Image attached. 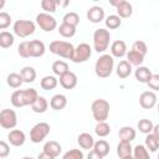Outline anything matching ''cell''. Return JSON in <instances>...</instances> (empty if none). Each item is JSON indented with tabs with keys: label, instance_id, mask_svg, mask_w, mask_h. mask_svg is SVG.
<instances>
[{
	"label": "cell",
	"instance_id": "1",
	"mask_svg": "<svg viewBox=\"0 0 159 159\" xmlns=\"http://www.w3.org/2000/svg\"><path fill=\"white\" fill-rule=\"evenodd\" d=\"M39 94L35 88H26V89H16L12 92L10 101L11 104L16 108H21L25 106H31L36 99Z\"/></svg>",
	"mask_w": 159,
	"mask_h": 159
},
{
	"label": "cell",
	"instance_id": "2",
	"mask_svg": "<svg viewBox=\"0 0 159 159\" xmlns=\"http://www.w3.org/2000/svg\"><path fill=\"white\" fill-rule=\"evenodd\" d=\"M114 67V60L111 55L103 53L99 56V58L96 61L94 65V72L99 78H107L112 75Z\"/></svg>",
	"mask_w": 159,
	"mask_h": 159
},
{
	"label": "cell",
	"instance_id": "3",
	"mask_svg": "<svg viewBox=\"0 0 159 159\" xmlns=\"http://www.w3.org/2000/svg\"><path fill=\"white\" fill-rule=\"evenodd\" d=\"M109 109H111L109 103L106 99H103V98L94 99L93 103H92V106H91L92 116H93V118H94V120L97 123L106 122V119L109 116Z\"/></svg>",
	"mask_w": 159,
	"mask_h": 159
},
{
	"label": "cell",
	"instance_id": "4",
	"mask_svg": "<svg viewBox=\"0 0 159 159\" xmlns=\"http://www.w3.org/2000/svg\"><path fill=\"white\" fill-rule=\"evenodd\" d=\"M50 51L53 55H57L60 57L71 60L72 55H73V51H75V47H73V45L71 42L56 40V41H52L50 43Z\"/></svg>",
	"mask_w": 159,
	"mask_h": 159
},
{
	"label": "cell",
	"instance_id": "5",
	"mask_svg": "<svg viewBox=\"0 0 159 159\" xmlns=\"http://www.w3.org/2000/svg\"><path fill=\"white\" fill-rule=\"evenodd\" d=\"M109 41H111V34L108 30L98 29L93 32V47L96 52L98 53L104 52L109 46Z\"/></svg>",
	"mask_w": 159,
	"mask_h": 159
},
{
	"label": "cell",
	"instance_id": "6",
	"mask_svg": "<svg viewBox=\"0 0 159 159\" xmlns=\"http://www.w3.org/2000/svg\"><path fill=\"white\" fill-rule=\"evenodd\" d=\"M14 34L19 37H27L32 35L36 30V25L31 20H17L14 22L12 26Z\"/></svg>",
	"mask_w": 159,
	"mask_h": 159
},
{
	"label": "cell",
	"instance_id": "7",
	"mask_svg": "<svg viewBox=\"0 0 159 159\" xmlns=\"http://www.w3.org/2000/svg\"><path fill=\"white\" fill-rule=\"evenodd\" d=\"M50 124L46 122H40L35 124L30 130V140L32 143H41L50 133Z\"/></svg>",
	"mask_w": 159,
	"mask_h": 159
},
{
	"label": "cell",
	"instance_id": "8",
	"mask_svg": "<svg viewBox=\"0 0 159 159\" xmlns=\"http://www.w3.org/2000/svg\"><path fill=\"white\" fill-rule=\"evenodd\" d=\"M91 55H92L91 46L88 43H86V42H82L77 47H75V51H73L71 61L75 62V63H82V62H86L87 60H89Z\"/></svg>",
	"mask_w": 159,
	"mask_h": 159
},
{
	"label": "cell",
	"instance_id": "9",
	"mask_svg": "<svg viewBox=\"0 0 159 159\" xmlns=\"http://www.w3.org/2000/svg\"><path fill=\"white\" fill-rule=\"evenodd\" d=\"M17 124V116L14 109L6 108L0 111V125L4 129H12Z\"/></svg>",
	"mask_w": 159,
	"mask_h": 159
},
{
	"label": "cell",
	"instance_id": "10",
	"mask_svg": "<svg viewBox=\"0 0 159 159\" xmlns=\"http://www.w3.org/2000/svg\"><path fill=\"white\" fill-rule=\"evenodd\" d=\"M36 24L40 26L41 30L46 31V32H51L52 30H55L57 27V21L56 19L46 12H40L36 16Z\"/></svg>",
	"mask_w": 159,
	"mask_h": 159
},
{
	"label": "cell",
	"instance_id": "11",
	"mask_svg": "<svg viewBox=\"0 0 159 159\" xmlns=\"http://www.w3.org/2000/svg\"><path fill=\"white\" fill-rule=\"evenodd\" d=\"M112 6H116L117 9V16H119L120 19H128L132 16L133 14V6L130 2L125 1V0H117V1H111Z\"/></svg>",
	"mask_w": 159,
	"mask_h": 159
},
{
	"label": "cell",
	"instance_id": "12",
	"mask_svg": "<svg viewBox=\"0 0 159 159\" xmlns=\"http://www.w3.org/2000/svg\"><path fill=\"white\" fill-rule=\"evenodd\" d=\"M139 104L144 109H152L157 104V94L153 91H145L139 97Z\"/></svg>",
	"mask_w": 159,
	"mask_h": 159
},
{
	"label": "cell",
	"instance_id": "13",
	"mask_svg": "<svg viewBox=\"0 0 159 159\" xmlns=\"http://www.w3.org/2000/svg\"><path fill=\"white\" fill-rule=\"evenodd\" d=\"M7 140L14 147H21V145H24V143L26 140V135L20 129H12L7 134Z\"/></svg>",
	"mask_w": 159,
	"mask_h": 159
},
{
	"label": "cell",
	"instance_id": "14",
	"mask_svg": "<svg viewBox=\"0 0 159 159\" xmlns=\"http://www.w3.org/2000/svg\"><path fill=\"white\" fill-rule=\"evenodd\" d=\"M125 55H127V45H125V42L123 40H116L111 45V56L112 57H117V58H122Z\"/></svg>",
	"mask_w": 159,
	"mask_h": 159
},
{
	"label": "cell",
	"instance_id": "15",
	"mask_svg": "<svg viewBox=\"0 0 159 159\" xmlns=\"http://www.w3.org/2000/svg\"><path fill=\"white\" fill-rule=\"evenodd\" d=\"M60 84L65 89H73L77 86V76H76V73L68 71L67 73L62 75L60 77Z\"/></svg>",
	"mask_w": 159,
	"mask_h": 159
},
{
	"label": "cell",
	"instance_id": "16",
	"mask_svg": "<svg viewBox=\"0 0 159 159\" xmlns=\"http://www.w3.org/2000/svg\"><path fill=\"white\" fill-rule=\"evenodd\" d=\"M87 19H88L91 22H93V24L101 22V21L104 19V10H103V7L97 6V5L89 7L88 11H87Z\"/></svg>",
	"mask_w": 159,
	"mask_h": 159
},
{
	"label": "cell",
	"instance_id": "17",
	"mask_svg": "<svg viewBox=\"0 0 159 159\" xmlns=\"http://www.w3.org/2000/svg\"><path fill=\"white\" fill-rule=\"evenodd\" d=\"M29 46H30V57H41L46 51L45 43L40 40L29 41Z\"/></svg>",
	"mask_w": 159,
	"mask_h": 159
},
{
	"label": "cell",
	"instance_id": "18",
	"mask_svg": "<svg viewBox=\"0 0 159 159\" xmlns=\"http://www.w3.org/2000/svg\"><path fill=\"white\" fill-rule=\"evenodd\" d=\"M135 129L133 127H129V125H125V127H122L118 132V137H119V142H125V143H130L135 139Z\"/></svg>",
	"mask_w": 159,
	"mask_h": 159
},
{
	"label": "cell",
	"instance_id": "19",
	"mask_svg": "<svg viewBox=\"0 0 159 159\" xmlns=\"http://www.w3.org/2000/svg\"><path fill=\"white\" fill-rule=\"evenodd\" d=\"M62 152V147L60 143H57L56 140H50V142H46L45 145H43V153L56 158L60 155V153Z\"/></svg>",
	"mask_w": 159,
	"mask_h": 159
},
{
	"label": "cell",
	"instance_id": "20",
	"mask_svg": "<svg viewBox=\"0 0 159 159\" xmlns=\"http://www.w3.org/2000/svg\"><path fill=\"white\" fill-rule=\"evenodd\" d=\"M67 106V98L65 94H61V93H57L55 94L51 101H50V107L53 109V111H61L65 107Z\"/></svg>",
	"mask_w": 159,
	"mask_h": 159
},
{
	"label": "cell",
	"instance_id": "21",
	"mask_svg": "<svg viewBox=\"0 0 159 159\" xmlns=\"http://www.w3.org/2000/svg\"><path fill=\"white\" fill-rule=\"evenodd\" d=\"M77 143L78 145L82 148V149H92L93 148V144H94V139L93 137L89 134V133H81L78 137H77Z\"/></svg>",
	"mask_w": 159,
	"mask_h": 159
},
{
	"label": "cell",
	"instance_id": "22",
	"mask_svg": "<svg viewBox=\"0 0 159 159\" xmlns=\"http://www.w3.org/2000/svg\"><path fill=\"white\" fill-rule=\"evenodd\" d=\"M152 75H153L152 71L145 66H139L134 72L135 80L138 82H140V83H147L149 81V78L152 77Z\"/></svg>",
	"mask_w": 159,
	"mask_h": 159
},
{
	"label": "cell",
	"instance_id": "23",
	"mask_svg": "<svg viewBox=\"0 0 159 159\" xmlns=\"http://www.w3.org/2000/svg\"><path fill=\"white\" fill-rule=\"evenodd\" d=\"M116 72H117V75H118L119 78H127L132 73V65H129V62L127 60H122L117 65Z\"/></svg>",
	"mask_w": 159,
	"mask_h": 159
},
{
	"label": "cell",
	"instance_id": "24",
	"mask_svg": "<svg viewBox=\"0 0 159 159\" xmlns=\"http://www.w3.org/2000/svg\"><path fill=\"white\" fill-rule=\"evenodd\" d=\"M20 76L22 78V82L25 83H32L36 80V71L31 66H25L20 71Z\"/></svg>",
	"mask_w": 159,
	"mask_h": 159
},
{
	"label": "cell",
	"instance_id": "25",
	"mask_svg": "<svg viewBox=\"0 0 159 159\" xmlns=\"http://www.w3.org/2000/svg\"><path fill=\"white\" fill-rule=\"evenodd\" d=\"M92 149H93L96 153H98L101 157H103V158L107 157V155L109 154V150H111L108 142H106L104 139H99L98 142H94Z\"/></svg>",
	"mask_w": 159,
	"mask_h": 159
},
{
	"label": "cell",
	"instance_id": "26",
	"mask_svg": "<svg viewBox=\"0 0 159 159\" xmlns=\"http://www.w3.org/2000/svg\"><path fill=\"white\" fill-rule=\"evenodd\" d=\"M31 108H32V111L35 113H45L47 111V108H48V102H47V99L45 97L39 96L37 99L31 104Z\"/></svg>",
	"mask_w": 159,
	"mask_h": 159
},
{
	"label": "cell",
	"instance_id": "27",
	"mask_svg": "<svg viewBox=\"0 0 159 159\" xmlns=\"http://www.w3.org/2000/svg\"><path fill=\"white\" fill-rule=\"evenodd\" d=\"M133 153V147L130 145V143H125V142H119L117 145V154L120 159H124L127 157H130Z\"/></svg>",
	"mask_w": 159,
	"mask_h": 159
},
{
	"label": "cell",
	"instance_id": "28",
	"mask_svg": "<svg viewBox=\"0 0 159 159\" xmlns=\"http://www.w3.org/2000/svg\"><path fill=\"white\" fill-rule=\"evenodd\" d=\"M52 71H53V73L56 76L61 77L62 75H65V73H67L70 71V67H68L67 62H65L62 60H57V61H55L52 63Z\"/></svg>",
	"mask_w": 159,
	"mask_h": 159
},
{
	"label": "cell",
	"instance_id": "29",
	"mask_svg": "<svg viewBox=\"0 0 159 159\" xmlns=\"http://www.w3.org/2000/svg\"><path fill=\"white\" fill-rule=\"evenodd\" d=\"M57 78L55 76H45L41 81H40V86L42 89L45 91H51V89H55L57 87Z\"/></svg>",
	"mask_w": 159,
	"mask_h": 159
},
{
	"label": "cell",
	"instance_id": "30",
	"mask_svg": "<svg viewBox=\"0 0 159 159\" xmlns=\"http://www.w3.org/2000/svg\"><path fill=\"white\" fill-rule=\"evenodd\" d=\"M144 147L147 148V150H148V152H152V153L157 152V150H158V148H159V138H158V137H155V135H153L152 133L147 134Z\"/></svg>",
	"mask_w": 159,
	"mask_h": 159
},
{
	"label": "cell",
	"instance_id": "31",
	"mask_svg": "<svg viewBox=\"0 0 159 159\" xmlns=\"http://www.w3.org/2000/svg\"><path fill=\"white\" fill-rule=\"evenodd\" d=\"M15 37L11 32L9 31H1L0 32V47L2 48H9L14 45Z\"/></svg>",
	"mask_w": 159,
	"mask_h": 159
},
{
	"label": "cell",
	"instance_id": "32",
	"mask_svg": "<svg viewBox=\"0 0 159 159\" xmlns=\"http://www.w3.org/2000/svg\"><path fill=\"white\" fill-rule=\"evenodd\" d=\"M144 57L143 55L130 50L129 52H127V61L129 62V65H134V66H142V63L144 62Z\"/></svg>",
	"mask_w": 159,
	"mask_h": 159
},
{
	"label": "cell",
	"instance_id": "33",
	"mask_svg": "<svg viewBox=\"0 0 159 159\" xmlns=\"http://www.w3.org/2000/svg\"><path fill=\"white\" fill-rule=\"evenodd\" d=\"M132 157L134 159H150V155H149V152L147 150V148L143 145V144H138L133 148V153H132Z\"/></svg>",
	"mask_w": 159,
	"mask_h": 159
},
{
	"label": "cell",
	"instance_id": "34",
	"mask_svg": "<svg viewBox=\"0 0 159 159\" xmlns=\"http://www.w3.org/2000/svg\"><path fill=\"white\" fill-rule=\"evenodd\" d=\"M6 83H7V86L11 87V88H19L24 82H22V78H21L20 73L12 72V73L7 75V77H6Z\"/></svg>",
	"mask_w": 159,
	"mask_h": 159
},
{
	"label": "cell",
	"instance_id": "35",
	"mask_svg": "<svg viewBox=\"0 0 159 159\" xmlns=\"http://www.w3.org/2000/svg\"><path fill=\"white\" fill-rule=\"evenodd\" d=\"M104 22H106L107 29H109V30H116V29H118V27L122 25V19H120L119 16H117V15H109V16L106 17Z\"/></svg>",
	"mask_w": 159,
	"mask_h": 159
},
{
	"label": "cell",
	"instance_id": "36",
	"mask_svg": "<svg viewBox=\"0 0 159 159\" xmlns=\"http://www.w3.org/2000/svg\"><path fill=\"white\" fill-rule=\"evenodd\" d=\"M137 127H138V129H139L140 133H143V134H149V133H152V129H153L154 124H153V122H152L150 119L143 118V119H140V120L138 122Z\"/></svg>",
	"mask_w": 159,
	"mask_h": 159
},
{
	"label": "cell",
	"instance_id": "37",
	"mask_svg": "<svg viewBox=\"0 0 159 159\" xmlns=\"http://www.w3.org/2000/svg\"><path fill=\"white\" fill-rule=\"evenodd\" d=\"M94 133H96L98 137L104 138V137H107V135L111 133V127H109V124L106 123V122H99V123H97L96 127H94Z\"/></svg>",
	"mask_w": 159,
	"mask_h": 159
},
{
	"label": "cell",
	"instance_id": "38",
	"mask_svg": "<svg viewBox=\"0 0 159 159\" xmlns=\"http://www.w3.org/2000/svg\"><path fill=\"white\" fill-rule=\"evenodd\" d=\"M62 24H66V25L77 27V25L80 24V16H78V14H76V12H67L63 16V19H62Z\"/></svg>",
	"mask_w": 159,
	"mask_h": 159
},
{
	"label": "cell",
	"instance_id": "39",
	"mask_svg": "<svg viewBox=\"0 0 159 159\" xmlns=\"http://www.w3.org/2000/svg\"><path fill=\"white\" fill-rule=\"evenodd\" d=\"M58 34L66 39L68 37H72L76 35V27L73 26H70V25H66V24H61L60 27H58Z\"/></svg>",
	"mask_w": 159,
	"mask_h": 159
},
{
	"label": "cell",
	"instance_id": "40",
	"mask_svg": "<svg viewBox=\"0 0 159 159\" xmlns=\"http://www.w3.org/2000/svg\"><path fill=\"white\" fill-rule=\"evenodd\" d=\"M41 7L45 10L46 14H52L56 11V1L55 0H42L41 1Z\"/></svg>",
	"mask_w": 159,
	"mask_h": 159
},
{
	"label": "cell",
	"instance_id": "41",
	"mask_svg": "<svg viewBox=\"0 0 159 159\" xmlns=\"http://www.w3.org/2000/svg\"><path fill=\"white\" fill-rule=\"evenodd\" d=\"M132 50L135 51V52H138V53H140V55H143V56H145L147 52H148L147 43H145L144 41H140V40L135 41V42L132 45Z\"/></svg>",
	"mask_w": 159,
	"mask_h": 159
},
{
	"label": "cell",
	"instance_id": "42",
	"mask_svg": "<svg viewBox=\"0 0 159 159\" xmlns=\"http://www.w3.org/2000/svg\"><path fill=\"white\" fill-rule=\"evenodd\" d=\"M83 152L80 149H71L68 152H66L62 157V159H83Z\"/></svg>",
	"mask_w": 159,
	"mask_h": 159
},
{
	"label": "cell",
	"instance_id": "43",
	"mask_svg": "<svg viewBox=\"0 0 159 159\" xmlns=\"http://www.w3.org/2000/svg\"><path fill=\"white\" fill-rule=\"evenodd\" d=\"M17 53L24 57V58H29L30 57V46H29V41H22L19 46H17Z\"/></svg>",
	"mask_w": 159,
	"mask_h": 159
},
{
	"label": "cell",
	"instance_id": "44",
	"mask_svg": "<svg viewBox=\"0 0 159 159\" xmlns=\"http://www.w3.org/2000/svg\"><path fill=\"white\" fill-rule=\"evenodd\" d=\"M10 24H11V16L5 11H0V30L7 29Z\"/></svg>",
	"mask_w": 159,
	"mask_h": 159
},
{
	"label": "cell",
	"instance_id": "45",
	"mask_svg": "<svg viewBox=\"0 0 159 159\" xmlns=\"http://www.w3.org/2000/svg\"><path fill=\"white\" fill-rule=\"evenodd\" d=\"M147 84H148V87H149L150 89L158 91V89H159V75H157V73L152 75V77H150L149 81L147 82Z\"/></svg>",
	"mask_w": 159,
	"mask_h": 159
},
{
	"label": "cell",
	"instance_id": "46",
	"mask_svg": "<svg viewBox=\"0 0 159 159\" xmlns=\"http://www.w3.org/2000/svg\"><path fill=\"white\" fill-rule=\"evenodd\" d=\"M10 154V147L6 142L0 140V158H6Z\"/></svg>",
	"mask_w": 159,
	"mask_h": 159
},
{
	"label": "cell",
	"instance_id": "47",
	"mask_svg": "<svg viewBox=\"0 0 159 159\" xmlns=\"http://www.w3.org/2000/svg\"><path fill=\"white\" fill-rule=\"evenodd\" d=\"M87 159H103V157H101L98 153H96L94 150H91L87 155Z\"/></svg>",
	"mask_w": 159,
	"mask_h": 159
},
{
	"label": "cell",
	"instance_id": "48",
	"mask_svg": "<svg viewBox=\"0 0 159 159\" xmlns=\"http://www.w3.org/2000/svg\"><path fill=\"white\" fill-rule=\"evenodd\" d=\"M37 159H55L53 157H51V155H48V154H46V153H40L39 155H37Z\"/></svg>",
	"mask_w": 159,
	"mask_h": 159
},
{
	"label": "cell",
	"instance_id": "49",
	"mask_svg": "<svg viewBox=\"0 0 159 159\" xmlns=\"http://www.w3.org/2000/svg\"><path fill=\"white\" fill-rule=\"evenodd\" d=\"M152 134L159 138V124H154V127L152 129Z\"/></svg>",
	"mask_w": 159,
	"mask_h": 159
},
{
	"label": "cell",
	"instance_id": "50",
	"mask_svg": "<svg viewBox=\"0 0 159 159\" xmlns=\"http://www.w3.org/2000/svg\"><path fill=\"white\" fill-rule=\"evenodd\" d=\"M56 1V6H67L70 2L68 1H61V0H55Z\"/></svg>",
	"mask_w": 159,
	"mask_h": 159
},
{
	"label": "cell",
	"instance_id": "51",
	"mask_svg": "<svg viewBox=\"0 0 159 159\" xmlns=\"http://www.w3.org/2000/svg\"><path fill=\"white\" fill-rule=\"evenodd\" d=\"M5 4H6V2H5V0H0V10L5 6Z\"/></svg>",
	"mask_w": 159,
	"mask_h": 159
},
{
	"label": "cell",
	"instance_id": "52",
	"mask_svg": "<svg viewBox=\"0 0 159 159\" xmlns=\"http://www.w3.org/2000/svg\"><path fill=\"white\" fill-rule=\"evenodd\" d=\"M22 159H34V158H32V157H24Z\"/></svg>",
	"mask_w": 159,
	"mask_h": 159
},
{
	"label": "cell",
	"instance_id": "53",
	"mask_svg": "<svg viewBox=\"0 0 159 159\" xmlns=\"http://www.w3.org/2000/svg\"><path fill=\"white\" fill-rule=\"evenodd\" d=\"M124 159H134V158H133V157L130 155V157H127V158H124Z\"/></svg>",
	"mask_w": 159,
	"mask_h": 159
},
{
	"label": "cell",
	"instance_id": "54",
	"mask_svg": "<svg viewBox=\"0 0 159 159\" xmlns=\"http://www.w3.org/2000/svg\"><path fill=\"white\" fill-rule=\"evenodd\" d=\"M0 159H6V158H0Z\"/></svg>",
	"mask_w": 159,
	"mask_h": 159
}]
</instances>
